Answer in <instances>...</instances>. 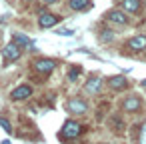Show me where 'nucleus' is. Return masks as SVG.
Here are the masks:
<instances>
[{
    "label": "nucleus",
    "mask_w": 146,
    "mask_h": 144,
    "mask_svg": "<svg viewBox=\"0 0 146 144\" xmlns=\"http://www.w3.org/2000/svg\"><path fill=\"white\" fill-rule=\"evenodd\" d=\"M142 106H144V102H142V98H140L138 94H128V96L120 102V110L126 112V114H136V112L142 110Z\"/></svg>",
    "instance_id": "obj_1"
},
{
    "label": "nucleus",
    "mask_w": 146,
    "mask_h": 144,
    "mask_svg": "<svg viewBox=\"0 0 146 144\" xmlns=\"http://www.w3.org/2000/svg\"><path fill=\"white\" fill-rule=\"evenodd\" d=\"M66 108H68V112L74 114V116H82V114L88 112V102H86L84 98H80V96H72V98L68 100Z\"/></svg>",
    "instance_id": "obj_2"
},
{
    "label": "nucleus",
    "mask_w": 146,
    "mask_h": 144,
    "mask_svg": "<svg viewBox=\"0 0 146 144\" xmlns=\"http://www.w3.org/2000/svg\"><path fill=\"white\" fill-rule=\"evenodd\" d=\"M80 134H82V126H80V122H78V120H66V122H64V126H62V132H60V136H62V138H66V140L78 138Z\"/></svg>",
    "instance_id": "obj_3"
},
{
    "label": "nucleus",
    "mask_w": 146,
    "mask_h": 144,
    "mask_svg": "<svg viewBox=\"0 0 146 144\" xmlns=\"http://www.w3.org/2000/svg\"><path fill=\"white\" fill-rule=\"evenodd\" d=\"M104 18L106 20H110V22H114V24H120V26H126L128 22H130V18H128V14L120 8H112V10H108L106 14H104Z\"/></svg>",
    "instance_id": "obj_4"
},
{
    "label": "nucleus",
    "mask_w": 146,
    "mask_h": 144,
    "mask_svg": "<svg viewBox=\"0 0 146 144\" xmlns=\"http://www.w3.org/2000/svg\"><path fill=\"white\" fill-rule=\"evenodd\" d=\"M32 68L36 72H40V74H50L56 68V60H52V58H38V60L32 62Z\"/></svg>",
    "instance_id": "obj_5"
},
{
    "label": "nucleus",
    "mask_w": 146,
    "mask_h": 144,
    "mask_svg": "<svg viewBox=\"0 0 146 144\" xmlns=\"http://www.w3.org/2000/svg\"><path fill=\"white\" fill-rule=\"evenodd\" d=\"M124 48H128L130 52H144V50H146V34L132 36L130 40H126Z\"/></svg>",
    "instance_id": "obj_6"
},
{
    "label": "nucleus",
    "mask_w": 146,
    "mask_h": 144,
    "mask_svg": "<svg viewBox=\"0 0 146 144\" xmlns=\"http://www.w3.org/2000/svg\"><path fill=\"white\" fill-rule=\"evenodd\" d=\"M2 56H4L6 62H16V60L22 56V48H20L18 44L10 42V44H6V46L2 48Z\"/></svg>",
    "instance_id": "obj_7"
},
{
    "label": "nucleus",
    "mask_w": 146,
    "mask_h": 144,
    "mask_svg": "<svg viewBox=\"0 0 146 144\" xmlns=\"http://www.w3.org/2000/svg\"><path fill=\"white\" fill-rule=\"evenodd\" d=\"M30 96H32V86H30V84H20V86H16V88L10 92V98H12L14 102L26 100V98H30Z\"/></svg>",
    "instance_id": "obj_8"
},
{
    "label": "nucleus",
    "mask_w": 146,
    "mask_h": 144,
    "mask_svg": "<svg viewBox=\"0 0 146 144\" xmlns=\"http://www.w3.org/2000/svg\"><path fill=\"white\" fill-rule=\"evenodd\" d=\"M58 20H60V16H56V14H52V12H40V16H38V26H40V28H52V26L58 24Z\"/></svg>",
    "instance_id": "obj_9"
},
{
    "label": "nucleus",
    "mask_w": 146,
    "mask_h": 144,
    "mask_svg": "<svg viewBox=\"0 0 146 144\" xmlns=\"http://www.w3.org/2000/svg\"><path fill=\"white\" fill-rule=\"evenodd\" d=\"M128 78L126 76H110L108 78V86H110V90H114V92H122V90H126L128 88Z\"/></svg>",
    "instance_id": "obj_10"
},
{
    "label": "nucleus",
    "mask_w": 146,
    "mask_h": 144,
    "mask_svg": "<svg viewBox=\"0 0 146 144\" xmlns=\"http://www.w3.org/2000/svg\"><path fill=\"white\" fill-rule=\"evenodd\" d=\"M120 8L126 14H138L142 10V0H120Z\"/></svg>",
    "instance_id": "obj_11"
},
{
    "label": "nucleus",
    "mask_w": 146,
    "mask_h": 144,
    "mask_svg": "<svg viewBox=\"0 0 146 144\" xmlns=\"http://www.w3.org/2000/svg\"><path fill=\"white\" fill-rule=\"evenodd\" d=\"M100 90H102V78H100V76H92L90 80H86V84H84V92H86V94L96 96Z\"/></svg>",
    "instance_id": "obj_12"
},
{
    "label": "nucleus",
    "mask_w": 146,
    "mask_h": 144,
    "mask_svg": "<svg viewBox=\"0 0 146 144\" xmlns=\"http://www.w3.org/2000/svg\"><path fill=\"white\" fill-rule=\"evenodd\" d=\"M68 8L70 10H76V12L88 10L90 8V0H68Z\"/></svg>",
    "instance_id": "obj_13"
},
{
    "label": "nucleus",
    "mask_w": 146,
    "mask_h": 144,
    "mask_svg": "<svg viewBox=\"0 0 146 144\" xmlns=\"http://www.w3.org/2000/svg\"><path fill=\"white\" fill-rule=\"evenodd\" d=\"M12 42L18 44L20 48H28V46H32V40H30L28 36L20 34V32H14V34H12Z\"/></svg>",
    "instance_id": "obj_14"
},
{
    "label": "nucleus",
    "mask_w": 146,
    "mask_h": 144,
    "mask_svg": "<svg viewBox=\"0 0 146 144\" xmlns=\"http://www.w3.org/2000/svg\"><path fill=\"white\" fill-rule=\"evenodd\" d=\"M112 38H114V32H112V30H108V28L100 30V40H102V42H110Z\"/></svg>",
    "instance_id": "obj_15"
},
{
    "label": "nucleus",
    "mask_w": 146,
    "mask_h": 144,
    "mask_svg": "<svg viewBox=\"0 0 146 144\" xmlns=\"http://www.w3.org/2000/svg\"><path fill=\"white\" fill-rule=\"evenodd\" d=\"M80 74V66H74V68H70V72H68V78L70 80H76V76Z\"/></svg>",
    "instance_id": "obj_16"
},
{
    "label": "nucleus",
    "mask_w": 146,
    "mask_h": 144,
    "mask_svg": "<svg viewBox=\"0 0 146 144\" xmlns=\"http://www.w3.org/2000/svg\"><path fill=\"white\" fill-rule=\"evenodd\" d=\"M0 126H2L6 132H10V130H12V126H10V122H8L6 118H0Z\"/></svg>",
    "instance_id": "obj_17"
},
{
    "label": "nucleus",
    "mask_w": 146,
    "mask_h": 144,
    "mask_svg": "<svg viewBox=\"0 0 146 144\" xmlns=\"http://www.w3.org/2000/svg\"><path fill=\"white\" fill-rule=\"evenodd\" d=\"M58 34H62V36H64V34H66V36H70V34H72V30H64V28H62V30H58Z\"/></svg>",
    "instance_id": "obj_18"
},
{
    "label": "nucleus",
    "mask_w": 146,
    "mask_h": 144,
    "mask_svg": "<svg viewBox=\"0 0 146 144\" xmlns=\"http://www.w3.org/2000/svg\"><path fill=\"white\" fill-rule=\"evenodd\" d=\"M42 2H44V4H56L58 0H42Z\"/></svg>",
    "instance_id": "obj_19"
},
{
    "label": "nucleus",
    "mask_w": 146,
    "mask_h": 144,
    "mask_svg": "<svg viewBox=\"0 0 146 144\" xmlns=\"http://www.w3.org/2000/svg\"><path fill=\"white\" fill-rule=\"evenodd\" d=\"M140 86H142V88H146V80H142V82H140Z\"/></svg>",
    "instance_id": "obj_20"
}]
</instances>
